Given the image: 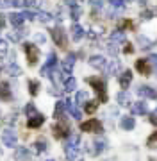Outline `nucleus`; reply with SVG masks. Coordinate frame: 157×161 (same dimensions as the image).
<instances>
[{
	"instance_id": "nucleus-1",
	"label": "nucleus",
	"mask_w": 157,
	"mask_h": 161,
	"mask_svg": "<svg viewBox=\"0 0 157 161\" xmlns=\"http://www.w3.org/2000/svg\"><path fill=\"white\" fill-rule=\"evenodd\" d=\"M81 131H84V132H102L104 129H102V124H100L97 118H91V120H87V122L82 124Z\"/></svg>"
},
{
	"instance_id": "nucleus-2",
	"label": "nucleus",
	"mask_w": 157,
	"mask_h": 161,
	"mask_svg": "<svg viewBox=\"0 0 157 161\" xmlns=\"http://www.w3.org/2000/svg\"><path fill=\"white\" fill-rule=\"evenodd\" d=\"M2 142H4L6 147H16V143H18L16 132L13 131V129H6V131L2 132Z\"/></svg>"
},
{
	"instance_id": "nucleus-3",
	"label": "nucleus",
	"mask_w": 157,
	"mask_h": 161,
	"mask_svg": "<svg viewBox=\"0 0 157 161\" xmlns=\"http://www.w3.org/2000/svg\"><path fill=\"white\" fill-rule=\"evenodd\" d=\"M64 152H66V158H68V161H82L81 150H79V147H75V145L66 143V147H64Z\"/></svg>"
},
{
	"instance_id": "nucleus-4",
	"label": "nucleus",
	"mask_w": 157,
	"mask_h": 161,
	"mask_svg": "<svg viewBox=\"0 0 157 161\" xmlns=\"http://www.w3.org/2000/svg\"><path fill=\"white\" fill-rule=\"evenodd\" d=\"M24 52L27 54V59H29L30 64H34L36 61H38L39 50H38V47H34L32 43H25V45H24Z\"/></svg>"
},
{
	"instance_id": "nucleus-5",
	"label": "nucleus",
	"mask_w": 157,
	"mask_h": 161,
	"mask_svg": "<svg viewBox=\"0 0 157 161\" xmlns=\"http://www.w3.org/2000/svg\"><path fill=\"white\" fill-rule=\"evenodd\" d=\"M50 32H52L54 41H55L61 48H64V47H66V32H64L61 27H55V29H52Z\"/></svg>"
},
{
	"instance_id": "nucleus-6",
	"label": "nucleus",
	"mask_w": 157,
	"mask_h": 161,
	"mask_svg": "<svg viewBox=\"0 0 157 161\" xmlns=\"http://www.w3.org/2000/svg\"><path fill=\"white\" fill-rule=\"evenodd\" d=\"M89 84H93L95 90L100 93V100H107V95H105V80L104 79H87Z\"/></svg>"
},
{
	"instance_id": "nucleus-7",
	"label": "nucleus",
	"mask_w": 157,
	"mask_h": 161,
	"mask_svg": "<svg viewBox=\"0 0 157 161\" xmlns=\"http://www.w3.org/2000/svg\"><path fill=\"white\" fill-rule=\"evenodd\" d=\"M54 132H55L57 138H64V136L68 138V136H70V125H68L66 122H59L57 125L54 127Z\"/></svg>"
},
{
	"instance_id": "nucleus-8",
	"label": "nucleus",
	"mask_w": 157,
	"mask_h": 161,
	"mask_svg": "<svg viewBox=\"0 0 157 161\" xmlns=\"http://www.w3.org/2000/svg\"><path fill=\"white\" fill-rule=\"evenodd\" d=\"M136 68L139 70V74H143V75L152 74V64H150L148 59H138V61H136Z\"/></svg>"
},
{
	"instance_id": "nucleus-9",
	"label": "nucleus",
	"mask_w": 157,
	"mask_h": 161,
	"mask_svg": "<svg viewBox=\"0 0 157 161\" xmlns=\"http://www.w3.org/2000/svg\"><path fill=\"white\" fill-rule=\"evenodd\" d=\"M136 92H138V95L143 97V98H157V92L150 86H138Z\"/></svg>"
},
{
	"instance_id": "nucleus-10",
	"label": "nucleus",
	"mask_w": 157,
	"mask_h": 161,
	"mask_svg": "<svg viewBox=\"0 0 157 161\" xmlns=\"http://www.w3.org/2000/svg\"><path fill=\"white\" fill-rule=\"evenodd\" d=\"M73 66H75V56H73V54H68V56L64 58V61H63V72L66 75H70L71 70H73Z\"/></svg>"
},
{
	"instance_id": "nucleus-11",
	"label": "nucleus",
	"mask_w": 157,
	"mask_h": 161,
	"mask_svg": "<svg viewBox=\"0 0 157 161\" xmlns=\"http://www.w3.org/2000/svg\"><path fill=\"white\" fill-rule=\"evenodd\" d=\"M89 64L93 66V68L97 70H102V72H105V66H107V61H105L102 56H93V58L89 59Z\"/></svg>"
},
{
	"instance_id": "nucleus-12",
	"label": "nucleus",
	"mask_w": 157,
	"mask_h": 161,
	"mask_svg": "<svg viewBox=\"0 0 157 161\" xmlns=\"http://www.w3.org/2000/svg\"><path fill=\"white\" fill-rule=\"evenodd\" d=\"M55 63H57V56H55L54 52L52 54H48V61H47V64L41 68V75H47L52 68H55Z\"/></svg>"
},
{
	"instance_id": "nucleus-13",
	"label": "nucleus",
	"mask_w": 157,
	"mask_h": 161,
	"mask_svg": "<svg viewBox=\"0 0 157 161\" xmlns=\"http://www.w3.org/2000/svg\"><path fill=\"white\" fill-rule=\"evenodd\" d=\"M14 161H30V154L25 147H18L14 152Z\"/></svg>"
},
{
	"instance_id": "nucleus-14",
	"label": "nucleus",
	"mask_w": 157,
	"mask_h": 161,
	"mask_svg": "<svg viewBox=\"0 0 157 161\" xmlns=\"http://www.w3.org/2000/svg\"><path fill=\"white\" fill-rule=\"evenodd\" d=\"M70 32H71V40L73 41H81L82 36H84V29H82L79 23H73V25H71Z\"/></svg>"
},
{
	"instance_id": "nucleus-15",
	"label": "nucleus",
	"mask_w": 157,
	"mask_h": 161,
	"mask_svg": "<svg viewBox=\"0 0 157 161\" xmlns=\"http://www.w3.org/2000/svg\"><path fill=\"white\" fill-rule=\"evenodd\" d=\"M120 127L125 129V131H132L134 127H136V120H134L132 116H122V120H120Z\"/></svg>"
},
{
	"instance_id": "nucleus-16",
	"label": "nucleus",
	"mask_w": 157,
	"mask_h": 161,
	"mask_svg": "<svg viewBox=\"0 0 157 161\" xmlns=\"http://www.w3.org/2000/svg\"><path fill=\"white\" fill-rule=\"evenodd\" d=\"M105 149H107V142H105V140H95L93 142V150H91V152H93L95 156H98V154H102Z\"/></svg>"
},
{
	"instance_id": "nucleus-17",
	"label": "nucleus",
	"mask_w": 157,
	"mask_h": 161,
	"mask_svg": "<svg viewBox=\"0 0 157 161\" xmlns=\"http://www.w3.org/2000/svg\"><path fill=\"white\" fill-rule=\"evenodd\" d=\"M130 108H132V113H134V115H146V113H148V108H146V104L143 102V100L132 104Z\"/></svg>"
},
{
	"instance_id": "nucleus-18",
	"label": "nucleus",
	"mask_w": 157,
	"mask_h": 161,
	"mask_svg": "<svg viewBox=\"0 0 157 161\" xmlns=\"http://www.w3.org/2000/svg\"><path fill=\"white\" fill-rule=\"evenodd\" d=\"M43 122H45V116L38 113V115L30 116V118H29V122H27V125H29L30 129H36V127H39L41 124H43Z\"/></svg>"
},
{
	"instance_id": "nucleus-19",
	"label": "nucleus",
	"mask_w": 157,
	"mask_h": 161,
	"mask_svg": "<svg viewBox=\"0 0 157 161\" xmlns=\"http://www.w3.org/2000/svg\"><path fill=\"white\" fill-rule=\"evenodd\" d=\"M105 72L109 75H114L120 72V61H116V59H111V61H107V66H105Z\"/></svg>"
},
{
	"instance_id": "nucleus-20",
	"label": "nucleus",
	"mask_w": 157,
	"mask_h": 161,
	"mask_svg": "<svg viewBox=\"0 0 157 161\" xmlns=\"http://www.w3.org/2000/svg\"><path fill=\"white\" fill-rule=\"evenodd\" d=\"M130 82H132V72H130V70H125V72L120 75V84H122V88L127 90Z\"/></svg>"
},
{
	"instance_id": "nucleus-21",
	"label": "nucleus",
	"mask_w": 157,
	"mask_h": 161,
	"mask_svg": "<svg viewBox=\"0 0 157 161\" xmlns=\"http://www.w3.org/2000/svg\"><path fill=\"white\" fill-rule=\"evenodd\" d=\"M66 109L70 111V113H71V116H73L75 120H81V118H82V113H81V109H79V108H77V106H75L73 102H70V100L66 102Z\"/></svg>"
},
{
	"instance_id": "nucleus-22",
	"label": "nucleus",
	"mask_w": 157,
	"mask_h": 161,
	"mask_svg": "<svg viewBox=\"0 0 157 161\" xmlns=\"http://www.w3.org/2000/svg\"><path fill=\"white\" fill-rule=\"evenodd\" d=\"M109 41H113V43H123V41H125V32H122V31H114V32H111Z\"/></svg>"
},
{
	"instance_id": "nucleus-23",
	"label": "nucleus",
	"mask_w": 157,
	"mask_h": 161,
	"mask_svg": "<svg viewBox=\"0 0 157 161\" xmlns=\"http://www.w3.org/2000/svg\"><path fill=\"white\" fill-rule=\"evenodd\" d=\"M64 109H66V102L59 100V102L55 104V109H54V118H63Z\"/></svg>"
},
{
	"instance_id": "nucleus-24",
	"label": "nucleus",
	"mask_w": 157,
	"mask_h": 161,
	"mask_svg": "<svg viewBox=\"0 0 157 161\" xmlns=\"http://www.w3.org/2000/svg\"><path fill=\"white\" fill-rule=\"evenodd\" d=\"M118 104H120V106H132V102H130V95H128L127 92L118 93Z\"/></svg>"
},
{
	"instance_id": "nucleus-25",
	"label": "nucleus",
	"mask_w": 157,
	"mask_h": 161,
	"mask_svg": "<svg viewBox=\"0 0 157 161\" xmlns=\"http://www.w3.org/2000/svg\"><path fill=\"white\" fill-rule=\"evenodd\" d=\"M7 18H9V22H11L14 27H20V25L24 23V16H22V14H18V13H11Z\"/></svg>"
},
{
	"instance_id": "nucleus-26",
	"label": "nucleus",
	"mask_w": 157,
	"mask_h": 161,
	"mask_svg": "<svg viewBox=\"0 0 157 161\" xmlns=\"http://www.w3.org/2000/svg\"><path fill=\"white\" fill-rule=\"evenodd\" d=\"M64 90L70 93L73 92V90H77V79H73V77H68V79L64 80Z\"/></svg>"
},
{
	"instance_id": "nucleus-27",
	"label": "nucleus",
	"mask_w": 157,
	"mask_h": 161,
	"mask_svg": "<svg viewBox=\"0 0 157 161\" xmlns=\"http://www.w3.org/2000/svg\"><path fill=\"white\" fill-rule=\"evenodd\" d=\"M36 20H39L41 23H48L52 20V14L50 13H45V11H39V13H36Z\"/></svg>"
},
{
	"instance_id": "nucleus-28",
	"label": "nucleus",
	"mask_w": 157,
	"mask_h": 161,
	"mask_svg": "<svg viewBox=\"0 0 157 161\" xmlns=\"http://www.w3.org/2000/svg\"><path fill=\"white\" fill-rule=\"evenodd\" d=\"M25 34H27V32H24V31H13V32H9V40L18 43V41H22V38H24Z\"/></svg>"
},
{
	"instance_id": "nucleus-29",
	"label": "nucleus",
	"mask_w": 157,
	"mask_h": 161,
	"mask_svg": "<svg viewBox=\"0 0 157 161\" xmlns=\"http://www.w3.org/2000/svg\"><path fill=\"white\" fill-rule=\"evenodd\" d=\"M7 74H9V75H13V77H18V75H22V68H20L18 64L11 63L9 66H7Z\"/></svg>"
},
{
	"instance_id": "nucleus-30",
	"label": "nucleus",
	"mask_w": 157,
	"mask_h": 161,
	"mask_svg": "<svg viewBox=\"0 0 157 161\" xmlns=\"http://www.w3.org/2000/svg\"><path fill=\"white\" fill-rule=\"evenodd\" d=\"M138 43H139V47L143 50H148L152 47V41L148 40V38H145V36H138Z\"/></svg>"
},
{
	"instance_id": "nucleus-31",
	"label": "nucleus",
	"mask_w": 157,
	"mask_h": 161,
	"mask_svg": "<svg viewBox=\"0 0 157 161\" xmlns=\"http://www.w3.org/2000/svg\"><path fill=\"white\" fill-rule=\"evenodd\" d=\"M29 92L30 95H38V92H39V82L38 80H29Z\"/></svg>"
},
{
	"instance_id": "nucleus-32",
	"label": "nucleus",
	"mask_w": 157,
	"mask_h": 161,
	"mask_svg": "<svg viewBox=\"0 0 157 161\" xmlns=\"http://www.w3.org/2000/svg\"><path fill=\"white\" fill-rule=\"evenodd\" d=\"M87 98H89L87 92H79L77 97H75V100H77V104H84V102H87Z\"/></svg>"
},
{
	"instance_id": "nucleus-33",
	"label": "nucleus",
	"mask_w": 157,
	"mask_h": 161,
	"mask_svg": "<svg viewBox=\"0 0 157 161\" xmlns=\"http://www.w3.org/2000/svg\"><path fill=\"white\" fill-rule=\"evenodd\" d=\"M25 115H27V116H34V115H38V113H36V106H34L32 102H29L27 106H25Z\"/></svg>"
},
{
	"instance_id": "nucleus-34",
	"label": "nucleus",
	"mask_w": 157,
	"mask_h": 161,
	"mask_svg": "<svg viewBox=\"0 0 157 161\" xmlns=\"http://www.w3.org/2000/svg\"><path fill=\"white\" fill-rule=\"evenodd\" d=\"M81 14H82V7L81 6H73L71 7V18H73V20H79Z\"/></svg>"
},
{
	"instance_id": "nucleus-35",
	"label": "nucleus",
	"mask_w": 157,
	"mask_h": 161,
	"mask_svg": "<svg viewBox=\"0 0 157 161\" xmlns=\"http://www.w3.org/2000/svg\"><path fill=\"white\" fill-rule=\"evenodd\" d=\"M34 147H36V152H38V154H39V152H45V150H47V143H45L43 140H41V142H36Z\"/></svg>"
},
{
	"instance_id": "nucleus-36",
	"label": "nucleus",
	"mask_w": 157,
	"mask_h": 161,
	"mask_svg": "<svg viewBox=\"0 0 157 161\" xmlns=\"http://www.w3.org/2000/svg\"><path fill=\"white\" fill-rule=\"evenodd\" d=\"M79 142H81V136H79V134H70V136H68V143L70 145H79Z\"/></svg>"
},
{
	"instance_id": "nucleus-37",
	"label": "nucleus",
	"mask_w": 157,
	"mask_h": 161,
	"mask_svg": "<svg viewBox=\"0 0 157 161\" xmlns=\"http://www.w3.org/2000/svg\"><path fill=\"white\" fill-rule=\"evenodd\" d=\"M97 108H98V102H87V106H86V113H95L97 111Z\"/></svg>"
},
{
	"instance_id": "nucleus-38",
	"label": "nucleus",
	"mask_w": 157,
	"mask_h": 161,
	"mask_svg": "<svg viewBox=\"0 0 157 161\" xmlns=\"http://www.w3.org/2000/svg\"><path fill=\"white\" fill-rule=\"evenodd\" d=\"M107 50H109V54L116 56V54H118V43H113V41H111L109 47H107Z\"/></svg>"
},
{
	"instance_id": "nucleus-39",
	"label": "nucleus",
	"mask_w": 157,
	"mask_h": 161,
	"mask_svg": "<svg viewBox=\"0 0 157 161\" xmlns=\"http://www.w3.org/2000/svg\"><path fill=\"white\" fill-rule=\"evenodd\" d=\"M148 147H152V149L157 147V132H154L150 138H148Z\"/></svg>"
},
{
	"instance_id": "nucleus-40",
	"label": "nucleus",
	"mask_w": 157,
	"mask_h": 161,
	"mask_svg": "<svg viewBox=\"0 0 157 161\" xmlns=\"http://www.w3.org/2000/svg\"><path fill=\"white\" fill-rule=\"evenodd\" d=\"M22 16H24V18H27V20H36V13L24 11V13H22Z\"/></svg>"
},
{
	"instance_id": "nucleus-41",
	"label": "nucleus",
	"mask_w": 157,
	"mask_h": 161,
	"mask_svg": "<svg viewBox=\"0 0 157 161\" xmlns=\"http://www.w3.org/2000/svg\"><path fill=\"white\" fill-rule=\"evenodd\" d=\"M150 122L154 124V125H157V109L150 113Z\"/></svg>"
},
{
	"instance_id": "nucleus-42",
	"label": "nucleus",
	"mask_w": 157,
	"mask_h": 161,
	"mask_svg": "<svg viewBox=\"0 0 157 161\" xmlns=\"http://www.w3.org/2000/svg\"><path fill=\"white\" fill-rule=\"evenodd\" d=\"M6 50H7L6 41H2V40H0V56H4V54H6Z\"/></svg>"
},
{
	"instance_id": "nucleus-43",
	"label": "nucleus",
	"mask_w": 157,
	"mask_h": 161,
	"mask_svg": "<svg viewBox=\"0 0 157 161\" xmlns=\"http://www.w3.org/2000/svg\"><path fill=\"white\" fill-rule=\"evenodd\" d=\"M91 4H93V9H100L104 2H102V0H91Z\"/></svg>"
},
{
	"instance_id": "nucleus-44",
	"label": "nucleus",
	"mask_w": 157,
	"mask_h": 161,
	"mask_svg": "<svg viewBox=\"0 0 157 161\" xmlns=\"http://www.w3.org/2000/svg\"><path fill=\"white\" fill-rule=\"evenodd\" d=\"M148 61H150V64H154L157 68V54H152L150 58H148Z\"/></svg>"
},
{
	"instance_id": "nucleus-45",
	"label": "nucleus",
	"mask_w": 157,
	"mask_h": 161,
	"mask_svg": "<svg viewBox=\"0 0 157 161\" xmlns=\"http://www.w3.org/2000/svg\"><path fill=\"white\" fill-rule=\"evenodd\" d=\"M123 2H125V0H111V6L113 7H122Z\"/></svg>"
},
{
	"instance_id": "nucleus-46",
	"label": "nucleus",
	"mask_w": 157,
	"mask_h": 161,
	"mask_svg": "<svg viewBox=\"0 0 157 161\" xmlns=\"http://www.w3.org/2000/svg\"><path fill=\"white\" fill-rule=\"evenodd\" d=\"M34 40L38 41V43H45V36L39 32V34H36V36H34Z\"/></svg>"
},
{
	"instance_id": "nucleus-47",
	"label": "nucleus",
	"mask_w": 157,
	"mask_h": 161,
	"mask_svg": "<svg viewBox=\"0 0 157 161\" xmlns=\"http://www.w3.org/2000/svg\"><path fill=\"white\" fill-rule=\"evenodd\" d=\"M152 14H154V11H145V13H141V18H143V20H148Z\"/></svg>"
},
{
	"instance_id": "nucleus-48",
	"label": "nucleus",
	"mask_w": 157,
	"mask_h": 161,
	"mask_svg": "<svg viewBox=\"0 0 157 161\" xmlns=\"http://www.w3.org/2000/svg\"><path fill=\"white\" fill-rule=\"evenodd\" d=\"M7 16H4V14H0V29L2 27H6V23H7V20H6Z\"/></svg>"
},
{
	"instance_id": "nucleus-49",
	"label": "nucleus",
	"mask_w": 157,
	"mask_h": 161,
	"mask_svg": "<svg viewBox=\"0 0 157 161\" xmlns=\"http://www.w3.org/2000/svg\"><path fill=\"white\" fill-rule=\"evenodd\" d=\"M97 36H98V32H97V31H91V32H89V38H91V40H95Z\"/></svg>"
},
{
	"instance_id": "nucleus-50",
	"label": "nucleus",
	"mask_w": 157,
	"mask_h": 161,
	"mask_svg": "<svg viewBox=\"0 0 157 161\" xmlns=\"http://www.w3.org/2000/svg\"><path fill=\"white\" fill-rule=\"evenodd\" d=\"M125 52H127V54H132V52H134L132 45H127V48H125Z\"/></svg>"
},
{
	"instance_id": "nucleus-51",
	"label": "nucleus",
	"mask_w": 157,
	"mask_h": 161,
	"mask_svg": "<svg viewBox=\"0 0 157 161\" xmlns=\"http://www.w3.org/2000/svg\"><path fill=\"white\" fill-rule=\"evenodd\" d=\"M6 6H14V0H4Z\"/></svg>"
},
{
	"instance_id": "nucleus-52",
	"label": "nucleus",
	"mask_w": 157,
	"mask_h": 161,
	"mask_svg": "<svg viewBox=\"0 0 157 161\" xmlns=\"http://www.w3.org/2000/svg\"><path fill=\"white\" fill-rule=\"evenodd\" d=\"M64 2H68V6H70V7L77 6V4H75V0H64Z\"/></svg>"
},
{
	"instance_id": "nucleus-53",
	"label": "nucleus",
	"mask_w": 157,
	"mask_h": 161,
	"mask_svg": "<svg viewBox=\"0 0 157 161\" xmlns=\"http://www.w3.org/2000/svg\"><path fill=\"white\" fill-rule=\"evenodd\" d=\"M2 7H6V4H4V0H0V9H2Z\"/></svg>"
},
{
	"instance_id": "nucleus-54",
	"label": "nucleus",
	"mask_w": 157,
	"mask_h": 161,
	"mask_svg": "<svg viewBox=\"0 0 157 161\" xmlns=\"http://www.w3.org/2000/svg\"><path fill=\"white\" fill-rule=\"evenodd\" d=\"M154 13H157V7H155V9H154Z\"/></svg>"
},
{
	"instance_id": "nucleus-55",
	"label": "nucleus",
	"mask_w": 157,
	"mask_h": 161,
	"mask_svg": "<svg viewBox=\"0 0 157 161\" xmlns=\"http://www.w3.org/2000/svg\"><path fill=\"white\" fill-rule=\"evenodd\" d=\"M125 2H132V0H125Z\"/></svg>"
},
{
	"instance_id": "nucleus-56",
	"label": "nucleus",
	"mask_w": 157,
	"mask_h": 161,
	"mask_svg": "<svg viewBox=\"0 0 157 161\" xmlns=\"http://www.w3.org/2000/svg\"><path fill=\"white\" fill-rule=\"evenodd\" d=\"M0 156H2V149H0Z\"/></svg>"
},
{
	"instance_id": "nucleus-57",
	"label": "nucleus",
	"mask_w": 157,
	"mask_h": 161,
	"mask_svg": "<svg viewBox=\"0 0 157 161\" xmlns=\"http://www.w3.org/2000/svg\"><path fill=\"white\" fill-rule=\"evenodd\" d=\"M148 161H155V159H148Z\"/></svg>"
},
{
	"instance_id": "nucleus-58",
	"label": "nucleus",
	"mask_w": 157,
	"mask_h": 161,
	"mask_svg": "<svg viewBox=\"0 0 157 161\" xmlns=\"http://www.w3.org/2000/svg\"><path fill=\"white\" fill-rule=\"evenodd\" d=\"M47 161H54V159H47Z\"/></svg>"
}]
</instances>
